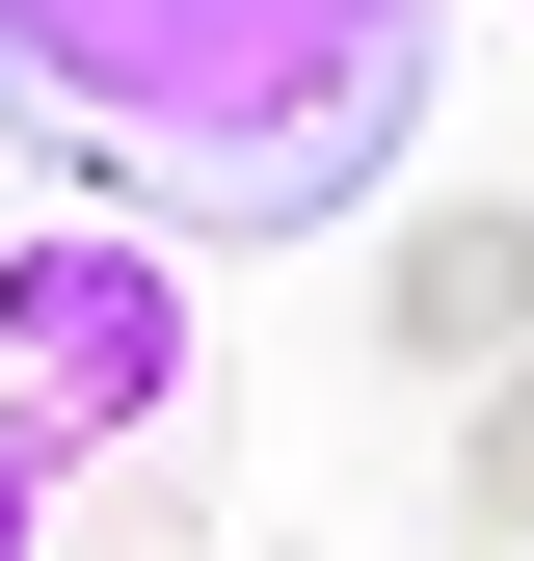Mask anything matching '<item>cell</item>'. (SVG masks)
I'll return each instance as SVG.
<instances>
[{"label": "cell", "instance_id": "obj_3", "mask_svg": "<svg viewBox=\"0 0 534 561\" xmlns=\"http://www.w3.org/2000/svg\"><path fill=\"white\" fill-rule=\"evenodd\" d=\"M508 321H534V215H428L400 241V375H508Z\"/></svg>", "mask_w": 534, "mask_h": 561}, {"label": "cell", "instance_id": "obj_2", "mask_svg": "<svg viewBox=\"0 0 534 561\" xmlns=\"http://www.w3.org/2000/svg\"><path fill=\"white\" fill-rule=\"evenodd\" d=\"M187 375H214V347H187V267L161 241H107V215H27V241H0V428H27L54 481L134 455V428H187Z\"/></svg>", "mask_w": 534, "mask_h": 561}, {"label": "cell", "instance_id": "obj_1", "mask_svg": "<svg viewBox=\"0 0 534 561\" xmlns=\"http://www.w3.org/2000/svg\"><path fill=\"white\" fill-rule=\"evenodd\" d=\"M454 0H0V134L107 241H348L428 161Z\"/></svg>", "mask_w": 534, "mask_h": 561}, {"label": "cell", "instance_id": "obj_4", "mask_svg": "<svg viewBox=\"0 0 534 561\" xmlns=\"http://www.w3.org/2000/svg\"><path fill=\"white\" fill-rule=\"evenodd\" d=\"M454 508L534 561V347H508V375H454Z\"/></svg>", "mask_w": 534, "mask_h": 561}, {"label": "cell", "instance_id": "obj_5", "mask_svg": "<svg viewBox=\"0 0 534 561\" xmlns=\"http://www.w3.org/2000/svg\"><path fill=\"white\" fill-rule=\"evenodd\" d=\"M27 535H54V455H27V428H0V561H27Z\"/></svg>", "mask_w": 534, "mask_h": 561}]
</instances>
